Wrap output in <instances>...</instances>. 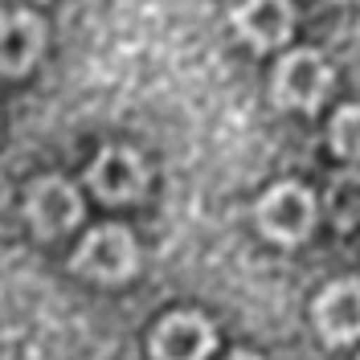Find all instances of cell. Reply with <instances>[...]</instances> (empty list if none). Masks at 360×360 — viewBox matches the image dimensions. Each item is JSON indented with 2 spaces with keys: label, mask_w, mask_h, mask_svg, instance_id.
I'll return each mask as SVG.
<instances>
[{
  "label": "cell",
  "mask_w": 360,
  "mask_h": 360,
  "mask_svg": "<svg viewBox=\"0 0 360 360\" xmlns=\"http://www.w3.org/2000/svg\"><path fill=\"white\" fill-rule=\"evenodd\" d=\"M332 90V66L315 49H295L274 70V103L283 111H315Z\"/></svg>",
  "instance_id": "obj_1"
},
{
  "label": "cell",
  "mask_w": 360,
  "mask_h": 360,
  "mask_svg": "<svg viewBox=\"0 0 360 360\" xmlns=\"http://www.w3.org/2000/svg\"><path fill=\"white\" fill-rule=\"evenodd\" d=\"M135 238L123 225H98L94 233L82 238V246L74 254V270L94 283H123L135 270Z\"/></svg>",
  "instance_id": "obj_2"
},
{
  "label": "cell",
  "mask_w": 360,
  "mask_h": 360,
  "mask_svg": "<svg viewBox=\"0 0 360 360\" xmlns=\"http://www.w3.org/2000/svg\"><path fill=\"white\" fill-rule=\"evenodd\" d=\"M258 225L270 242H283V246H295L311 233L315 225V197L303 188V184H274L266 197L258 201Z\"/></svg>",
  "instance_id": "obj_3"
},
{
  "label": "cell",
  "mask_w": 360,
  "mask_h": 360,
  "mask_svg": "<svg viewBox=\"0 0 360 360\" xmlns=\"http://www.w3.org/2000/svg\"><path fill=\"white\" fill-rule=\"evenodd\" d=\"M25 217L41 238H62L66 229L78 225L82 217V201L74 193V184H66L62 176H45L33 184L29 201H25Z\"/></svg>",
  "instance_id": "obj_4"
},
{
  "label": "cell",
  "mask_w": 360,
  "mask_h": 360,
  "mask_svg": "<svg viewBox=\"0 0 360 360\" xmlns=\"http://www.w3.org/2000/svg\"><path fill=\"white\" fill-rule=\"evenodd\" d=\"M86 180L94 184V193H98L103 201L127 205L143 193L148 168H143V160L135 156L131 148H107V152H98V160L90 164Z\"/></svg>",
  "instance_id": "obj_5"
},
{
  "label": "cell",
  "mask_w": 360,
  "mask_h": 360,
  "mask_svg": "<svg viewBox=\"0 0 360 360\" xmlns=\"http://www.w3.org/2000/svg\"><path fill=\"white\" fill-rule=\"evenodd\" d=\"M229 21L238 29V37L250 41L254 49H274L291 37L295 29V8L291 0H242Z\"/></svg>",
  "instance_id": "obj_6"
},
{
  "label": "cell",
  "mask_w": 360,
  "mask_h": 360,
  "mask_svg": "<svg viewBox=\"0 0 360 360\" xmlns=\"http://www.w3.org/2000/svg\"><path fill=\"white\" fill-rule=\"evenodd\" d=\"M213 348V328L197 311L168 315L152 332V356L156 360H205Z\"/></svg>",
  "instance_id": "obj_7"
},
{
  "label": "cell",
  "mask_w": 360,
  "mask_h": 360,
  "mask_svg": "<svg viewBox=\"0 0 360 360\" xmlns=\"http://www.w3.org/2000/svg\"><path fill=\"white\" fill-rule=\"evenodd\" d=\"M315 328L328 344H352L360 336V283L340 278L315 299Z\"/></svg>",
  "instance_id": "obj_8"
},
{
  "label": "cell",
  "mask_w": 360,
  "mask_h": 360,
  "mask_svg": "<svg viewBox=\"0 0 360 360\" xmlns=\"http://www.w3.org/2000/svg\"><path fill=\"white\" fill-rule=\"evenodd\" d=\"M41 45H45L41 17H33V13H8L4 17V74L8 78L25 74L37 62Z\"/></svg>",
  "instance_id": "obj_9"
},
{
  "label": "cell",
  "mask_w": 360,
  "mask_h": 360,
  "mask_svg": "<svg viewBox=\"0 0 360 360\" xmlns=\"http://www.w3.org/2000/svg\"><path fill=\"white\" fill-rule=\"evenodd\" d=\"M328 209H332L336 225L360 221V172H344V176H336L332 193H328Z\"/></svg>",
  "instance_id": "obj_10"
},
{
  "label": "cell",
  "mask_w": 360,
  "mask_h": 360,
  "mask_svg": "<svg viewBox=\"0 0 360 360\" xmlns=\"http://www.w3.org/2000/svg\"><path fill=\"white\" fill-rule=\"evenodd\" d=\"M332 148L344 160H360V107H344L332 119Z\"/></svg>",
  "instance_id": "obj_11"
},
{
  "label": "cell",
  "mask_w": 360,
  "mask_h": 360,
  "mask_svg": "<svg viewBox=\"0 0 360 360\" xmlns=\"http://www.w3.org/2000/svg\"><path fill=\"white\" fill-rule=\"evenodd\" d=\"M229 360H258V356H254V352H233Z\"/></svg>",
  "instance_id": "obj_12"
},
{
  "label": "cell",
  "mask_w": 360,
  "mask_h": 360,
  "mask_svg": "<svg viewBox=\"0 0 360 360\" xmlns=\"http://www.w3.org/2000/svg\"><path fill=\"white\" fill-rule=\"evenodd\" d=\"M332 4H348V0H332Z\"/></svg>",
  "instance_id": "obj_13"
}]
</instances>
